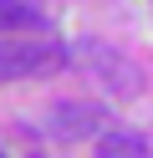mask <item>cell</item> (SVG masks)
Masks as SVG:
<instances>
[{
  "label": "cell",
  "mask_w": 153,
  "mask_h": 158,
  "mask_svg": "<svg viewBox=\"0 0 153 158\" xmlns=\"http://www.w3.org/2000/svg\"><path fill=\"white\" fill-rule=\"evenodd\" d=\"M97 158H148V143H143L138 133H102L97 138Z\"/></svg>",
  "instance_id": "obj_4"
},
{
  "label": "cell",
  "mask_w": 153,
  "mask_h": 158,
  "mask_svg": "<svg viewBox=\"0 0 153 158\" xmlns=\"http://www.w3.org/2000/svg\"><path fill=\"white\" fill-rule=\"evenodd\" d=\"M66 61V51L51 41H5L0 46V82L10 77H41V72H56Z\"/></svg>",
  "instance_id": "obj_1"
},
{
  "label": "cell",
  "mask_w": 153,
  "mask_h": 158,
  "mask_svg": "<svg viewBox=\"0 0 153 158\" xmlns=\"http://www.w3.org/2000/svg\"><path fill=\"white\" fill-rule=\"evenodd\" d=\"M0 158H5V153H0Z\"/></svg>",
  "instance_id": "obj_6"
},
{
  "label": "cell",
  "mask_w": 153,
  "mask_h": 158,
  "mask_svg": "<svg viewBox=\"0 0 153 158\" xmlns=\"http://www.w3.org/2000/svg\"><path fill=\"white\" fill-rule=\"evenodd\" d=\"M41 26V10L26 0H0V31H31Z\"/></svg>",
  "instance_id": "obj_5"
},
{
  "label": "cell",
  "mask_w": 153,
  "mask_h": 158,
  "mask_svg": "<svg viewBox=\"0 0 153 158\" xmlns=\"http://www.w3.org/2000/svg\"><path fill=\"white\" fill-rule=\"evenodd\" d=\"M97 123H102V112H97L92 102H56V107H51V117H46L51 138H66V143L92 138V133H97Z\"/></svg>",
  "instance_id": "obj_2"
},
{
  "label": "cell",
  "mask_w": 153,
  "mask_h": 158,
  "mask_svg": "<svg viewBox=\"0 0 153 158\" xmlns=\"http://www.w3.org/2000/svg\"><path fill=\"white\" fill-rule=\"evenodd\" d=\"M77 56H82V61H92V66H107V72H102V82H107L117 97H133V92L143 87V77L133 72L128 61H117L112 51H102V46H92V41H82V46H77Z\"/></svg>",
  "instance_id": "obj_3"
}]
</instances>
